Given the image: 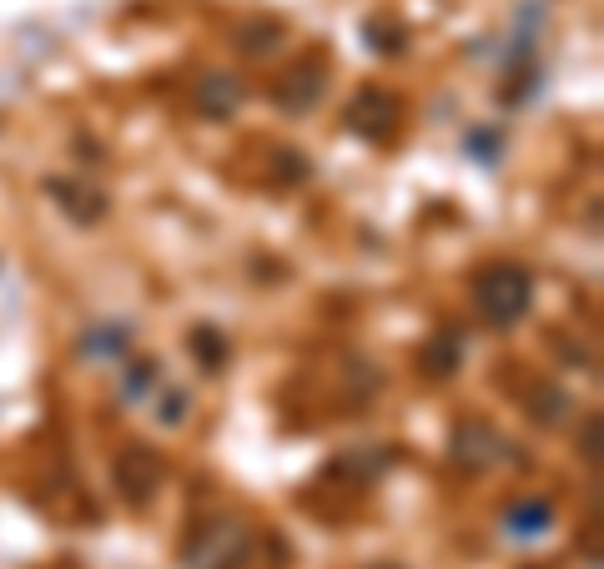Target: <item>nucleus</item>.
Listing matches in <instances>:
<instances>
[{
  "label": "nucleus",
  "instance_id": "obj_1",
  "mask_svg": "<svg viewBox=\"0 0 604 569\" xmlns=\"http://www.w3.org/2000/svg\"><path fill=\"white\" fill-rule=\"evenodd\" d=\"M473 307L488 328H514L534 307V278L519 263H488L473 273Z\"/></svg>",
  "mask_w": 604,
  "mask_h": 569
},
{
  "label": "nucleus",
  "instance_id": "obj_2",
  "mask_svg": "<svg viewBox=\"0 0 604 569\" xmlns=\"http://www.w3.org/2000/svg\"><path fill=\"white\" fill-rule=\"evenodd\" d=\"M247 555H252V534L237 519H207V524H197L182 549L186 569H237Z\"/></svg>",
  "mask_w": 604,
  "mask_h": 569
},
{
  "label": "nucleus",
  "instance_id": "obj_3",
  "mask_svg": "<svg viewBox=\"0 0 604 569\" xmlns=\"http://www.w3.org/2000/svg\"><path fill=\"white\" fill-rule=\"evenodd\" d=\"M348 132L363 136V142H388L398 132V101L383 86H358L353 101H348Z\"/></svg>",
  "mask_w": 604,
  "mask_h": 569
},
{
  "label": "nucleus",
  "instance_id": "obj_4",
  "mask_svg": "<svg viewBox=\"0 0 604 569\" xmlns=\"http://www.w3.org/2000/svg\"><path fill=\"white\" fill-rule=\"evenodd\" d=\"M161 474H167L161 453L146 449V444H132V449L117 459V489H121V499L136 504V509H142V504H152V499H157Z\"/></svg>",
  "mask_w": 604,
  "mask_h": 569
},
{
  "label": "nucleus",
  "instance_id": "obj_5",
  "mask_svg": "<svg viewBox=\"0 0 604 569\" xmlns=\"http://www.w3.org/2000/svg\"><path fill=\"white\" fill-rule=\"evenodd\" d=\"M323 92H328V71H323V61L292 66L282 81H273V101L288 111V117H302V111H313L317 101H323Z\"/></svg>",
  "mask_w": 604,
  "mask_h": 569
},
{
  "label": "nucleus",
  "instance_id": "obj_6",
  "mask_svg": "<svg viewBox=\"0 0 604 569\" xmlns=\"http://www.w3.org/2000/svg\"><path fill=\"white\" fill-rule=\"evenodd\" d=\"M504 453H509L504 438L494 434L484 419H469V424L454 428V459H459L463 469H488V463H499Z\"/></svg>",
  "mask_w": 604,
  "mask_h": 569
},
{
  "label": "nucleus",
  "instance_id": "obj_7",
  "mask_svg": "<svg viewBox=\"0 0 604 569\" xmlns=\"http://www.w3.org/2000/svg\"><path fill=\"white\" fill-rule=\"evenodd\" d=\"M242 107V81L227 76V71H212V76L197 81V111L212 121H227Z\"/></svg>",
  "mask_w": 604,
  "mask_h": 569
},
{
  "label": "nucleus",
  "instance_id": "obj_8",
  "mask_svg": "<svg viewBox=\"0 0 604 569\" xmlns=\"http://www.w3.org/2000/svg\"><path fill=\"white\" fill-rule=\"evenodd\" d=\"M46 192H51L56 207H61L71 222H81V227H92L96 217L106 213V197H101V192H86V186H76V182H61V177H51V182H46Z\"/></svg>",
  "mask_w": 604,
  "mask_h": 569
},
{
  "label": "nucleus",
  "instance_id": "obj_9",
  "mask_svg": "<svg viewBox=\"0 0 604 569\" xmlns=\"http://www.w3.org/2000/svg\"><path fill=\"white\" fill-rule=\"evenodd\" d=\"M459 363H463V332L459 328L434 332V343L423 348V373H428V378H454Z\"/></svg>",
  "mask_w": 604,
  "mask_h": 569
},
{
  "label": "nucleus",
  "instance_id": "obj_10",
  "mask_svg": "<svg viewBox=\"0 0 604 569\" xmlns=\"http://www.w3.org/2000/svg\"><path fill=\"white\" fill-rule=\"evenodd\" d=\"M549 519H554L549 504L529 499V504H519V509H509V514H504V530H509L514 540H534V534L549 530Z\"/></svg>",
  "mask_w": 604,
  "mask_h": 569
},
{
  "label": "nucleus",
  "instance_id": "obj_11",
  "mask_svg": "<svg viewBox=\"0 0 604 569\" xmlns=\"http://www.w3.org/2000/svg\"><path fill=\"white\" fill-rule=\"evenodd\" d=\"M126 343H132V328H126V323H111V328H92L86 338H81V358H117Z\"/></svg>",
  "mask_w": 604,
  "mask_h": 569
},
{
  "label": "nucleus",
  "instance_id": "obj_12",
  "mask_svg": "<svg viewBox=\"0 0 604 569\" xmlns=\"http://www.w3.org/2000/svg\"><path fill=\"white\" fill-rule=\"evenodd\" d=\"M192 353H197V363L207 373H222L227 368V338L217 328H207V323H202V328H192Z\"/></svg>",
  "mask_w": 604,
  "mask_h": 569
},
{
  "label": "nucleus",
  "instance_id": "obj_13",
  "mask_svg": "<svg viewBox=\"0 0 604 569\" xmlns=\"http://www.w3.org/2000/svg\"><path fill=\"white\" fill-rule=\"evenodd\" d=\"M277 40H282V26H277V21H247V26L237 31V46H242L247 56L277 51Z\"/></svg>",
  "mask_w": 604,
  "mask_h": 569
},
{
  "label": "nucleus",
  "instance_id": "obj_14",
  "mask_svg": "<svg viewBox=\"0 0 604 569\" xmlns=\"http://www.w3.org/2000/svg\"><path fill=\"white\" fill-rule=\"evenodd\" d=\"M152 384H157V363H152V358H136L132 373H126V398H142Z\"/></svg>",
  "mask_w": 604,
  "mask_h": 569
},
{
  "label": "nucleus",
  "instance_id": "obj_15",
  "mask_svg": "<svg viewBox=\"0 0 604 569\" xmlns=\"http://www.w3.org/2000/svg\"><path fill=\"white\" fill-rule=\"evenodd\" d=\"M161 403H167V409H161L157 419H161V424H167V428H177V424H182V419H186V409H192V398H186L182 388H177V394H167V398H161Z\"/></svg>",
  "mask_w": 604,
  "mask_h": 569
},
{
  "label": "nucleus",
  "instance_id": "obj_16",
  "mask_svg": "<svg viewBox=\"0 0 604 569\" xmlns=\"http://www.w3.org/2000/svg\"><path fill=\"white\" fill-rule=\"evenodd\" d=\"M277 161H282L277 172L288 177V182H307V172H313V167H307V157H302V152H277Z\"/></svg>",
  "mask_w": 604,
  "mask_h": 569
},
{
  "label": "nucleus",
  "instance_id": "obj_17",
  "mask_svg": "<svg viewBox=\"0 0 604 569\" xmlns=\"http://www.w3.org/2000/svg\"><path fill=\"white\" fill-rule=\"evenodd\" d=\"M559 413H565V394H554V388H544V394H539V403H534V419L554 424Z\"/></svg>",
  "mask_w": 604,
  "mask_h": 569
},
{
  "label": "nucleus",
  "instance_id": "obj_18",
  "mask_svg": "<svg viewBox=\"0 0 604 569\" xmlns=\"http://www.w3.org/2000/svg\"><path fill=\"white\" fill-rule=\"evenodd\" d=\"M469 146L479 152V161L484 167H494V136H484V132H469Z\"/></svg>",
  "mask_w": 604,
  "mask_h": 569
},
{
  "label": "nucleus",
  "instance_id": "obj_19",
  "mask_svg": "<svg viewBox=\"0 0 604 569\" xmlns=\"http://www.w3.org/2000/svg\"><path fill=\"white\" fill-rule=\"evenodd\" d=\"M584 453L600 459V419H590V428H584Z\"/></svg>",
  "mask_w": 604,
  "mask_h": 569
}]
</instances>
